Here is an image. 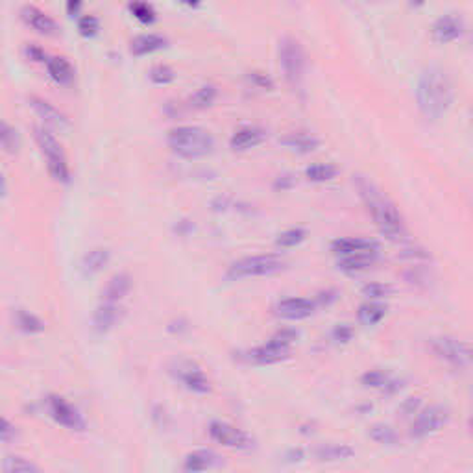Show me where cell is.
Here are the masks:
<instances>
[{"label":"cell","instance_id":"obj_1","mask_svg":"<svg viewBox=\"0 0 473 473\" xmlns=\"http://www.w3.org/2000/svg\"><path fill=\"white\" fill-rule=\"evenodd\" d=\"M353 183H355V189H357L364 207L373 218L381 235L386 236L389 241H407L405 220H403V215L396 207L394 202L390 200L377 185L364 176H355Z\"/></svg>","mask_w":473,"mask_h":473},{"label":"cell","instance_id":"obj_2","mask_svg":"<svg viewBox=\"0 0 473 473\" xmlns=\"http://www.w3.org/2000/svg\"><path fill=\"white\" fill-rule=\"evenodd\" d=\"M416 100L426 119L429 121L442 119L453 104V85L449 76L438 67L427 68L418 82Z\"/></svg>","mask_w":473,"mask_h":473},{"label":"cell","instance_id":"obj_3","mask_svg":"<svg viewBox=\"0 0 473 473\" xmlns=\"http://www.w3.org/2000/svg\"><path fill=\"white\" fill-rule=\"evenodd\" d=\"M170 150L183 159H200L215 150V139L200 126L172 128L167 137Z\"/></svg>","mask_w":473,"mask_h":473},{"label":"cell","instance_id":"obj_4","mask_svg":"<svg viewBox=\"0 0 473 473\" xmlns=\"http://www.w3.org/2000/svg\"><path fill=\"white\" fill-rule=\"evenodd\" d=\"M287 269V261L276 253H263V255H248L236 259L227 266L226 278L230 281H241L248 278H263L283 272Z\"/></svg>","mask_w":473,"mask_h":473},{"label":"cell","instance_id":"obj_5","mask_svg":"<svg viewBox=\"0 0 473 473\" xmlns=\"http://www.w3.org/2000/svg\"><path fill=\"white\" fill-rule=\"evenodd\" d=\"M36 135L37 147L41 150V153L47 159V169L52 176L54 181L59 183H68L70 181V170H68L67 158H65L63 148L56 141V137L50 132H47L45 128H36L33 130Z\"/></svg>","mask_w":473,"mask_h":473},{"label":"cell","instance_id":"obj_6","mask_svg":"<svg viewBox=\"0 0 473 473\" xmlns=\"http://www.w3.org/2000/svg\"><path fill=\"white\" fill-rule=\"evenodd\" d=\"M279 65L290 87L300 89L305 78V52L292 37H283L279 43Z\"/></svg>","mask_w":473,"mask_h":473},{"label":"cell","instance_id":"obj_7","mask_svg":"<svg viewBox=\"0 0 473 473\" xmlns=\"http://www.w3.org/2000/svg\"><path fill=\"white\" fill-rule=\"evenodd\" d=\"M431 350L440 361L455 370H468L472 366V346L455 337H437L431 340Z\"/></svg>","mask_w":473,"mask_h":473},{"label":"cell","instance_id":"obj_8","mask_svg":"<svg viewBox=\"0 0 473 473\" xmlns=\"http://www.w3.org/2000/svg\"><path fill=\"white\" fill-rule=\"evenodd\" d=\"M451 418V410L446 405H433L421 412L410 426V437L412 438H426L429 435H435L440 429L447 426V421Z\"/></svg>","mask_w":473,"mask_h":473},{"label":"cell","instance_id":"obj_9","mask_svg":"<svg viewBox=\"0 0 473 473\" xmlns=\"http://www.w3.org/2000/svg\"><path fill=\"white\" fill-rule=\"evenodd\" d=\"M209 437L216 444L230 447V449H252L255 444L252 435H248L246 431H242L227 421H211Z\"/></svg>","mask_w":473,"mask_h":473},{"label":"cell","instance_id":"obj_10","mask_svg":"<svg viewBox=\"0 0 473 473\" xmlns=\"http://www.w3.org/2000/svg\"><path fill=\"white\" fill-rule=\"evenodd\" d=\"M172 373L185 384V389L195 392V394H209L211 392V381L205 377L204 370L196 363L179 361Z\"/></svg>","mask_w":473,"mask_h":473},{"label":"cell","instance_id":"obj_11","mask_svg":"<svg viewBox=\"0 0 473 473\" xmlns=\"http://www.w3.org/2000/svg\"><path fill=\"white\" fill-rule=\"evenodd\" d=\"M48 410H50V416H52L54 420L58 421L59 426L67 427V429L82 431L85 427V420L84 416L80 414V410L74 409L68 401H65L59 396H52L48 400Z\"/></svg>","mask_w":473,"mask_h":473},{"label":"cell","instance_id":"obj_12","mask_svg":"<svg viewBox=\"0 0 473 473\" xmlns=\"http://www.w3.org/2000/svg\"><path fill=\"white\" fill-rule=\"evenodd\" d=\"M318 309L315 301L307 300V298H287V300L278 301L273 307V313L283 320H305L309 316L315 315Z\"/></svg>","mask_w":473,"mask_h":473},{"label":"cell","instance_id":"obj_13","mask_svg":"<svg viewBox=\"0 0 473 473\" xmlns=\"http://www.w3.org/2000/svg\"><path fill=\"white\" fill-rule=\"evenodd\" d=\"M290 357V347L289 346H281L278 342L269 340L263 346H257L246 352V361L248 363L253 364H276L281 363V361H287Z\"/></svg>","mask_w":473,"mask_h":473},{"label":"cell","instance_id":"obj_14","mask_svg":"<svg viewBox=\"0 0 473 473\" xmlns=\"http://www.w3.org/2000/svg\"><path fill=\"white\" fill-rule=\"evenodd\" d=\"M21 17L28 27L33 28V30H36L37 33H41V36L52 37L59 32L58 22L54 21L50 15H47L45 11L36 8V6H24L21 11Z\"/></svg>","mask_w":473,"mask_h":473},{"label":"cell","instance_id":"obj_15","mask_svg":"<svg viewBox=\"0 0 473 473\" xmlns=\"http://www.w3.org/2000/svg\"><path fill=\"white\" fill-rule=\"evenodd\" d=\"M464 33V22L457 15H444L440 17L435 27H433V39L440 45L457 41L458 37Z\"/></svg>","mask_w":473,"mask_h":473},{"label":"cell","instance_id":"obj_16","mask_svg":"<svg viewBox=\"0 0 473 473\" xmlns=\"http://www.w3.org/2000/svg\"><path fill=\"white\" fill-rule=\"evenodd\" d=\"M122 318H124V309L121 305L104 301L93 315V326L98 333H107L115 326H119Z\"/></svg>","mask_w":473,"mask_h":473},{"label":"cell","instance_id":"obj_17","mask_svg":"<svg viewBox=\"0 0 473 473\" xmlns=\"http://www.w3.org/2000/svg\"><path fill=\"white\" fill-rule=\"evenodd\" d=\"M30 105H32V110L36 111L37 117L43 119L45 124L52 128H59V130H65L68 126V119L61 113L59 110H56L50 102L43 100V98H37V96H32L30 98Z\"/></svg>","mask_w":473,"mask_h":473},{"label":"cell","instance_id":"obj_18","mask_svg":"<svg viewBox=\"0 0 473 473\" xmlns=\"http://www.w3.org/2000/svg\"><path fill=\"white\" fill-rule=\"evenodd\" d=\"M264 139H266V133L261 128H242L233 133V137L230 139V147L233 152H248V150L259 147Z\"/></svg>","mask_w":473,"mask_h":473},{"label":"cell","instance_id":"obj_19","mask_svg":"<svg viewBox=\"0 0 473 473\" xmlns=\"http://www.w3.org/2000/svg\"><path fill=\"white\" fill-rule=\"evenodd\" d=\"M379 252H359L352 255H344L338 259V270L346 273H357L363 270H368L370 266L377 263Z\"/></svg>","mask_w":473,"mask_h":473},{"label":"cell","instance_id":"obj_20","mask_svg":"<svg viewBox=\"0 0 473 473\" xmlns=\"http://www.w3.org/2000/svg\"><path fill=\"white\" fill-rule=\"evenodd\" d=\"M331 252L338 257L359 252H379V242L370 239H337L331 242Z\"/></svg>","mask_w":473,"mask_h":473},{"label":"cell","instance_id":"obj_21","mask_svg":"<svg viewBox=\"0 0 473 473\" xmlns=\"http://www.w3.org/2000/svg\"><path fill=\"white\" fill-rule=\"evenodd\" d=\"M132 290V278L128 273H115L113 278L107 281L105 289L102 290V301H111V303H119L128 296Z\"/></svg>","mask_w":473,"mask_h":473},{"label":"cell","instance_id":"obj_22","mask_svg":"<svg viewBox=\"0 0 473 473\" xmlns=\"http://www.w3.org/2000/svg\"><path fill=\"white\" fill-rule=\"evenodd\" d=\"M169 45L167 37L159 36V33H144V36L135 37L130 45V52L133 56H148V54L163 50Z\"/></svg>","mask_w":473,"mask_h":473},{"label":"cell","instance_id":"obj_23","mask_svg":"<svg viewBox=\"0 0 473 473\" xmlns=\"http://www.w3.org/2000/svg\"><path fill=\"white\" fill-rule=\"evenodd\" d=\"M355 455V449L347 444H326L315 449V458L320 463H340Z\"/></svg>","mask_w":473,"mask_h":473},{"label":"cell","instance_id":"obj_24","mask_svg":"<svg viewBox=\"0 0 473 473\" xmlns=\"http://www.w3.org/2000/svg\"><path fill=\"white\" fill-rule=\"evenodd\" d=\"M47 68L50 78L59 85H70L74 82V68L70 65V61L61 56H56V58L47 59Z\"/></svg>","mask_w":473,"mask_h":473},{"label":"cell","instance_id":"obj_25","mask_svg":"<svg viewBox=\"0 0 473 473\" xmlns=\"http://www.w3.org/2000/svg\"><path fill=\"white\" fill-rule=\"evenodd\" d=\"M218 464V455H215L209 449H198L187 455L183 463L185 472H204Z\"/></svg>","mask_w":473,"mask_h":473},{"label":"cell","instance_id":"obj_26","mask_svg":"<svg viewBox=\"0 0 473 473\" xmlns=\"http://www.w3.org/2000/svg\"><path fill=\"white\" fill-rule=\"evenodd\" d=\"M111 259L110 250H105V248H95V250H91L84 255L82 259V272L85 276H93V273H98L100 270H104V266H107Z\"/></svg>","mask_w":473,"mask_h":473},{"label":"cell","instance_id":"obj_27","mask_svg":"<svg viewBox=\"0 0 473 473\" xmlns=\"http://www.w3.org/2000/svg\"><path fill=\"white\" fill-rule=\"evenodd\" d=\"M281 144H285L290 150L300 153H309L318 148V139L307 132H292L281 139Z\"/></svg>","mask_w":473,"mask_h":473},{"label":"cell","instance_id":"obj_28","mask_svg":"<svg viewBox=\"0 0 473 473\" xmlns=\"http://www.w3.org/2000/svg\"><path fill=\"white\" fill-rule=\"evenodd\" d=\"M384 316H386V305L377 303V301H366L359 307L357 310V318L359 322L366 327L377 326L379 322L383 320Z\"/></svg>","mask_w":473,"mask_h":473},{"label":"cell","instance_id":"obj_29","mask_svg":"<svg viewBox=\"0 0 473 473\" xmlns=\"http://www.w3.org/2000/svg\"><path fill=\"white\" fill-rule=\"evenodd\" d=\"M368 437L372 438L373 442H377L381 446H389V447H396L401 444V437L398 435L394 427L386 426V423H373L370 427Z\"/></svg>","mask_w":473,"mask_h":473},{"label":"cell","instance_id":"obj_30","mask_svg":"<svg viewBox=\"0 0 473 473\" xmlns=\"http://www.w3.org/2000/svg\"><path fill=\"white\" fill-rule=\"evenodd\" d=\"M19 147H21L19 132L8 122L0 121V148L8 153H15Z\"/></svg>","mask_w":473,"mask_h":473},{"label":"cell","instance_id":"obj_31","mask_svg":"<svg viewBox=\"0 0 473 473\" xmlns=\"http://www.w3.org/2000/svg\"><path fill=\"white\" fill-rule=\"evenodd\" d=\"M338 169L331 163H318L313 165L309 169L305 170V176L309 181H315V183H324V181H331V179L337 178Z\"/></svg>","mask_w":473,"mask_h":473},{"label":"cell","instance_id":"obj_32","mask_svg":"<svg viewBox=\"0 0 473 473\" xmlns=\"http://www.w3.org/2000/svg\"><path fill=\"white\" fill-rule=\"evenodd\" d=\"M216 96H218V89L215 85H204V87L196 91L195 95L190 96L189 105L195 107V110H207V107L215 104Z\"/></svg>","mask_w":473,"mask_h":473},{"label":"cell","instance_id":"obj_33","mask_svg":"<svg viewBox=\"0 0 473 473\" xmlns=\"http://www.w3.org/2000/svg\"><path fill=\"white\" fill-rule=\"evenodd\" d=\"M15 326L24 333H39L45 329L43 322L36 315H32V313H28L24 309H19L15 313Z\"/></svg>","mask_w":473,"mask_h":473},{"label":"cell","instance_id":"obj_34","mask_svg":"<svg viewBox=\"0 0 473 473\" xmlns=\"http://www.w3.org/2000/svg\"><path fill=\"white\" fill-rule=\"evenodd\" d=\"M307 239V232L303 227H290L287 232L279 233L276 239V246L279 248H296Z\"/></svg>","mask_w":473,"mask_h":473},{"label":"cell","instance_id":"obj_35","mask_svg":"<svg viewBox=\"0 0 473 473\" xmlns=\"http://www.w3.org/2000/svg\"><path fill=\"white\" fill-rule=\"evenodd\" d=\"M130 11H132L137 21L144 22V24H152L156 21V11L144 0H132L130 2Z\"/></svg>","mask_w":473,"mask_h":473},{"label":"cell","instance_id":"obj_36","mask_svg":"<svg viewBox=\"0 0 473 473\" xmlns=\"http://www.w3.org/2000/svg\"><path fill=\"white\" fill-rule=\"evenodd\" d=\"M2 470L8 473H30V472H39L36 464H32L30 460L22 457H8L6 458L4 466Z\"/></svg>","mask_w":473,"mask_h":473},{"label":"cell","instance_id":"obj_37","mask_svg":"<svg viewBox=\"0 0 473 473\" xmlns=\"http://www.w3.org/2000/svg\"><path fill=\"white\" fill-rule=\"evenodd\" d=\"M389 379L390 375L386 372H383V370H370V372H366L363 377H361V381H363V384L366 389L383 390Z\"/></svg>","mask_w":473,"mask_h":473},{"label":"cell","instance_id":"obj_38","mask_svg":"<svg viewBox=\"0 0 473 473\" xmlns=\"http://www.w3.org/2000/svg\"><path fill=\"white\" fill-rule=\"evenodd\" d=\"M394 292V289L386 283H368L363 287V296H366L368 300H383L389 298Z\"/></svg>","mask_w":473,"mask_h":473},{"label":"cell","instance_id":"obj_39","mask_svg":"<svg viewBox=\"0 0 473 473\" xmlns=\"http://www.w3.org/2000/svg\"><path fill=\"white\" fill-rule=\"evenodd\" d=\"M150 80H152L156 85H169L176 80V74H174V70L169 65H156V67L150 70Z\"/></svg>","mask_w":473,"mask_h":473},{"label":"cell","instance_id":"obj_40","mask_svg":"<svg viewBox=\"0 0 473 473\" xmlns=\"http://www.w3.org/2000/svg\"><path fill=\"white\" fill-rule=\"evenodd\" d=\"M100 30V22L95 15H84L78 21V32L84 37H95Z\"/></svg>","mask_w":473,"mask_h":473},{"label":"cell","instance_id":"obj_41","mask_svg":"<svg viewBox=\"0 0 473 473\" xmlns=\"http://www.w3.org/2000/svg\"><path fill=\"white\" fill-rule=\"evenodd\" d=\"M298 337H300V335H298V331H294V329H279L278 333H273L270 340L278 342L281 346L292 347V344L298 340Z\"/></svg>","mask_w":473,"mask_h":473},{"label":"cell","instance_id":"obj_42","mask_svg":"<svg viewBox=\"0 0 473 473\" xmlns=\"http://www.w3.org/2000/svg\"><path fill=\"white\" fill-rule=\"evenodd\" d=\"M338 296H340V292H338L337 289L322 290V292H318V296H316L315 300L316 307H329V305H333L338 300Z\"/></svg>","mask_w":473,"mask_h":473},{"label":"cell","instance_id":"obj_43","mask_svg":"<svg viewBox=\"0 0 473 473\" xmlns=\"http://www.w3.org/2000/svg\"><path fill=\"white\" fill-rule=\"evenodd\" d=\"M333 340L338 342V344H347V342L353 338V327L347 326V324H338L331 333Z\"/></svg>","mask_w":473,"mask_h":473},{"label":"cell","instance_id":"obj_44","mask_svg":"<svg viewBox=\"0 0 473 473\" xmlns=\"http://www.w3.org/2000/svg\"><path fill=\"white\" fill-rule=\"evenodd\" d=\"M401 257L410 259V261H431V255H429V252H427V250H423V248H418V246L405 248V250H403V253H401Z\"/></svg>","mask_w":473,"mask_h":473},{"label":"cell","instance_id":"obj_45","mask_svg":"<svg viewBox=\"0 0 473 473\" xmlns=\"http://www.w3.org/2000/svg\"><path fill=\"white\" fill-rule=\"evenodd\" d=\"M248 80L252 82V85H255L257 89H266L270 91L273 87V82L263 73H250L248 74Z\"/></svg>","mask_w":473,"mask_h":473},{"label":"cell","instance_id":"obj_46","mask_svg":"<svg viewBox=\"0 0 473 473\" xmlns=\"http://www.w3.org/2000/svg\"><path fill=\"white\" fill-rule=\"evenodd\" d=\"M294 185H296V176H292V174H281V176H278L276 181H273V189L289 190V189H292Z\"/></svg>","mask_w":473,"mask_h":473},{"label":"cell","instance_id":"obj_47","mask_svg":"<svg viewBox=\"0 0 473 473\" xmlns=\"http://www.w3.org/2000/svg\"><path fill=\"white\" fill-rule=\"evenodd\" d=\"M420 405H421L420 398H409V400H405L400 405L401 416H405V418H407V416H412L416 410L420 409Z\"/></svg>","mask_w":473,"mask_h":473},{"label":"cell","instance_id":"obj_48","mask_svg":"<svg viewBox=\"0 0 473 473\" xmlns=\"http://www.w3.org/2000/svg\"><path fill=\"white\" fill-rule=\"evenodd\" d=\"M13 437H15V427L4 418H0V440H11Z\"/></svg>","mask_w":473,"mask_h":473},{"label":"cell","instance_id":"obj_49","mask_svg":"<svg viewBox=\"0 0 473 473\" xmlns=\"http://www.w3.org/2000/svg\"><path fill=\"white\" fill-rule=\"evenodd\" d=\"M28 56L33 59V61H47V56H45V52H43L41 48L37 47H28Z\"/></svg>","mask_w":473,"mask_h":473},{"label":"cell","instance_id":"obj_50","mask_svg":"<svg viewBox=\"0 0 473 473\" xmlns=\"http://www.w3.org/2000/svg\"><path fill=\"white\" fill-rule=\"evenodd\" d=\"M80 10H82V0H67L68 15H78Z\"/></svg>","mask_w":473,"mask_h":473},{"label":"cell","instance_id":"obj_51","mask_svg":"<svg viewBox=\"0 0 473 473\" xmlns=\"http://www.w3.org/2000/svg\"><path fill=\"white\" fill-rule=\"evenodd\" d=\"M285 458H287L289 463H300L301 458H303V451H301V449H290V451L285 455Z\"/></svg>","mask_w":473,"mask_h":473},{"label":"cell","instance_id":"obj_52","mask_svg":"<svg viewBox=\"0 0 473 473\" xmlns=\"http://www.w3.org/2000/svg\"><path fill=\"white\" fill-rule=\"evenodd\" d=\"M4 193H6V181H4L2 172H0V196H4Z\"/></svg>","mask_w":473,"mask_h":473},{"label":"cell","instance_id":"obj_53","mask_svg":"<svg viewBox=\"0 0 473 473\" xmlns=\"http://www.w3.org/2000/svg\"><path fill=\"white\" fill-rule=\"evenodd\" d=\"M181 2H183V4H187V6H190V8H193V6H198V2H200V0H181Z\"/></svg>","mask_w":473,"mask_h":473},{"label":"cell","instance_id":"obj_54","mask_svg":"<svg viewBox=\"0 0 473 473\" xmlns=\"http://www.w3.org/2000/svg\"><path fill=\"white\" fill-rule=\"evenodd\" d=\"M412 4H414V6H421V4H423V0H412Z\"/></svg>","mask_w":473,"mask_h":473}]
</instances>
